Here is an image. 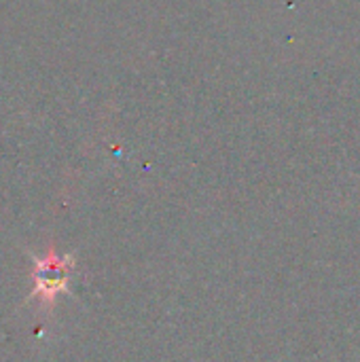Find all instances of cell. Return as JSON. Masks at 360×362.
<instances>
[{
  "label": "cell",
  "mask_w": 360,
  "mask_h": 362,
  "mask_svg": "<svg viewBox=\"0 0 360 362\" xmlns=\"http://www.w3.org/2000/svg\"><path fill=\"white\" fill-rule=\"evenodd\" d=\"M68 267H70V263L66 259H55V257L38 263V269H36L38 293L45 295L47 299L57 295L68 282Z\"/></svg>",
  "instance_id": "cell-1"
}]
</instances>
